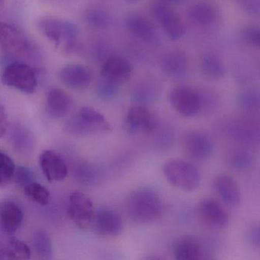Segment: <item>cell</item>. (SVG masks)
Returning <instances> with one entry per match:
<instances>
[{
  "mask_svg": "<svg viewBox=\"0 0 260 260\" xmlns=\"http://www.w3.org/2000/svg\"><path fill=\"white\" fill-rule=\"evenodd\" d=\"M125 208L127 215L134 222L147 224L161 217L164 212V202L154 190L139 188L127 197Z\"/></svg>",
  "mask_w": 260,
  "mask_h": 260,
  "instance_id": "cell-1",
  "label": "cell"
},
{
  "mask_svg": "<svg viewBox=\"0 0 260 260\" xmlns=\"http://www.w3.org/2000/svg\"><path fill=\"white\" fill-rule=\"evenodd\" d=\"M67 132L77 137L107 133L112 126L103 114L90 107H83L65 124Z\"/></svg>",
  "mask_w": 260,
  "mask_h": 260,
  "instance_id": "cell-2",
  "label": "cell"
},
{
  "mask_svg": "<svg viewBox=\"0 0 260 260\" xmlns=\"http://www.w3.org/2000/svg\"><path fill=\"white\" fill-rule=\"evenodd\" d=\"M164 176L173 186L193 191L200 186L201 176L193 164L181 159H169L162 167Z\"/></svg>",
  "mask_w": 260,
  "mask_h": 260,
  "instance_id": "cell-3",
  "label": "cell"
},
{
  "mask_svg": "<svg viewBox=\"0 0 260 260\" xmlns=\"http://www.w3.org/2000/svg\"><path fill=\"white\" fill-rule=\"evenodd\" d=\"M41 32L57 46L64 45L67 49L74 48L77 39V29L74 24L56 18H44L38 25Z\"/></svg>",
  "mask_w": 260,
  "mask_h": 260,
  "instance_id": "cell-4",
  "label": "cell"
},
{
  "mask_svg": "<svg viewBox=\"0 0 260 260\" xmlns=\"http://www.w3.org/2000/svg\"><path fill=\"white\" fill-rule=\"evenodd\" d=\"M1 80L6 86L25 93H33L38 87L37 73L23 63L16 62L8 65L3 71Z\"/></svg>",
  "mask_w": 260,
  "mask_h": 260,
  "instance_id": "cell-5",
  "label": "cell"
},
{
  "mask_svg": "<svg viewBox=\"0 0 260 260\" xmlns=\"http://www.w3.org/2000/svg\"><path fill=\"white\" fill-rule=\"evenodd\" d=\"M150 12L159 22L164 33L172 41L180 40L185 35V24L179 15L167 3L156 1L150 5Z\"/></svg>",
  "mask_w": 260,
  "mask_h": 260,
  "instance_id": "cell-6",
  "label": "cell"
},
{
  "mask_svg": "<svg viewBox=\"0 0 260 260\" xmlns=\"http://www.w3.org/2000/svg\"><path fill=\"white\" fill-rule=\"evenodd\" d=\"M68 214L80 229L87 230L93 224L95 211L89 196L80 191H75L70 196Z\"/></svg>",
  "mask_w": 260,
  "mask_h": 260,
  "instance_id": "cell-7",
  "label": "cell"
},
{
  "mask_svg": "<svg viewBox=\"0 0 260 260\" xmlns=\"http://www.w3.org/2000/svg\"><path fill=\"white\" fill-rule=\"evenodd\" d=\"M170 101L179 115L187 118L196 116L202 109L200 95L194 88L188 86L174 88L170 92Z\"/></svg>",
  "mask_w": 260,
  "mask_h": 260,
  "instance_id": "cell-8",
  "label": "cell"
},
{
  "mask_svg": "<svg viewBox=\"0 0 260 260\" xmlns=\"http://www.w3.org/2000/svg\"><path fill=\"white\" fill-rule=\"evenodd\" d=\"M199 223L211 231H222L229 224V216L224 208L214 199L202 201L196 208Z\"/></svg>",
  "mask_w": 260,
  "mask_h": 260,
  "instance_id": "cell-9",
  "label": "cell"
},
{
  "mask_svg": "<svg viewBox=\"0 0 260 260\" xmlns=\"http://www.w3.org/2000/svg\"><path fill=\"white\" fill-rule=\"evenodd\" d=\"M158 125L156 115L144 106H134L126 115L125 126L132 134L150 135L157 129Z\"/></svg>",
  "mask_w": 260,
  "mask_h": 260,
  "instance_id": "cell-10",
  "label": "cell"
},
{
  "mask_svg": "<svg viewBox=\"0 0 260 260\" xmlns=\"http://www.w3.org/2000/svg\"><path fill=\"white\" fill-rule=\"evenodd\" d=\"M173 256L177 260H202L206 258L205 245L194 235H182L172 244Z\"/></svg>",
  "mask_w": 260,
  "mask_h": 260,
  "instance_id": "cell-11",
  "label": "cell"
},
{
  "mask_svg": "<svg viewBox=\"0 0 260 260\" xmlns=\"http://www.w3.org/2000/svg\"><path fill=\"white\" fill-rule=\"evenodd\" d=\"M0 45L8 54L22 57L28 54L30 43L16 27L0 22Z\"/></svg>",
  "mask_w": 260,
  "mask_h": 260,
  "instance_id": "cell-12",
  "label": "cell"
},
{
  "mask_svg": "<svg viewBox=\"0 0 260 260\" xmlns=\"http://www.w3.org/2000/svg\"><path fill=\"white\" fill-rule=\"evenodd\" d=\"M59 80L68 87L83 90L92 83V74L89 68L78 63H71L60 69Z\"/></svg>",
  "mask_w": 260,
  "mask_h": 260,
  "instance_id": "cell-13",
  "label": "cell"
},
{
  "mask_svg": "<svg viewBox=\"0 0 260 260\" xmlns=\"http://www.w3.org/2000/svg\"><path fill=\"white\" fill-rule=\"evenodd\" d=\"M93 224L98 234L103 237H117L123 230L121 215L111 208H101L95 211Z\"/></svg>",
  "mask_w": 260,
  "mask_h": 260,
  "instance_id": "cell-14",
  "label": "cell"
},
{
  "mask_svg": "<svg viewBox=\"0 0 260 260\" xmlns=\"http://www.w3.org/2000/svg\"><path fill=\"white\" fill-rule=\"evenodd\" d=\"M133 68L128 60L121 57H110L102 66L101 77L121 86L130 80Z\"/></svg>",
  "mask_w": 260,
  "mask_h": 260,
  "instance_id": "cell-15",
  "label": "cell"
},
{
  "mask_svg": "<svg viewBox=\"0 0 260 260\" xmlns=\"http://www.w3.org/2000/svg\"><path fill=\"white\" fill-rule=\"evenodd\" d=\"M42 172L49 182H62L68 175V168L60 155L51 150L42 152L40 156Z\"/></svg>",
  "mask_w": 260,
  "mask_h": 260,
  "instance_id": "cell-16",
  "label": "cell"
},
{
  "mask_svg": "<svg viewBox=\"0 0 260 260\" xmlns=\"http://www.w3.org/2000/svg\"><path fill=\"white\" fill-rule=\"evenodd\" d=\"M184 145L188 154L196 160L204 161L212 154L213 144L209 137L200 132H190L185 135Z\"/></svg>",
  "mask_w": 260,
  "mask_h": 260,
  "instance_id": "cell-17",
  "label": "cell"
},
{
  "mask_svg": "<svg viewBox=\"0 0 260 260\" xmlns=\"http://www.w3.org/2000/svg\"><path fill=\"white\" fill-rule=\"evenodd\" d=\"M23 220L20 207L12 201L0 202V228L5 234H16Z\"/></svg>",
  "mask_w": 260,
  "mask_h": 260,
  "instance_id": "cell-18",
  "label": "cell"
},
{
  "mask_svg": "<svg viewBox=\"0 0 260 260\" xmlns=\"http://www.w3.org/2000/svg\"><path fill=\"white\" fill-rule=\"evenodd\" d=\"M126 26L137 38L151 45L159 43V37L154 26L144 16L131 14L126 18Z\"/></svg>",
  "mask_w": 260,
  "mask_h": 260,
  "instance_id": "cell-19",
  "label": "cell"
},
{
  "mask_svg": "<svg viewBox=\"0 0 260 260\" xmlns=\"http://www.w3.org/2000/svg\"><path fill=\"white\" fill-rule=\"evenodd\" d=\"M162 72L173 80H180L187 74L188 58L186 54L181 51H173L167 53L160 62Z\"/></svg>",
  "mask_w": 260,
  "mask_h": 260,
  "instance_id": "cell-20",
  "label": "cell"
},
{
  "mask_svg": "<svg viewBox=\"0 0 260 260\" xmlns=\"http://www.w3.org/2000/svg\"><path fill=\"white\" fill-rule=\"evenodd\" d=\"M72 107V100L63 89L52 88L47 93V109L55 119L67 116Z\"/></svg>",
  "mask_w": 260,
  "mask_h": 260,
  "instance_id": "cell-21",
  "label": "cell"
},
{
  "mask_svg": "<svg viewBox=\"0 0 260 260\" xmlns=\"http://www.w3.org/2000/svg\"><path fill=\"white\" fill-rule=\"evenodd\" d=\"M214 186L220 199L226 205L236 207L241 202V192L235 179L228 175L219 176Z\"/></svg>",
  "mask_w": 260,
  "mask_h": 260,
  "instance_id": "cell-22",
  "label": "cell"
},
{
  "mask_svg": "<svg viewBox=\"0 0 260 260\" xmlns=\"http://www.w3.org/2000/svg\"><path fill=\"white\" fill-rule=\"evenodd\" d=\"M188 17L192 23L199 26H209L217 20V10L208 4H196L188 10Z\"/></svg>",
  "mask_w": 260,
  "mask_h": 260,
  "instance_id": "cell-23",
  "label": "cell"
},
{
  "mask_svg": "<svg viewBox=\"0 0 260 260\" xmlns=\"http://www.w3.org/2000/svg\"><path fill=\"white\" fill-rule=\"evenodd\" d=\"M201 70L208 78L218 80L224 76L225 69L221 60L213 53L205 54L201 60Z\"/></svg>",
  "mask_w": 260,
  "mask_h": 260,
  "instance_id": "cell-24",
  "label": "cell"
},
{
  "mask_svg": "<svg viewBox=\"0 0 260 260\" xmlns=\"http://www.w3.org/2000/svg\"><path fill=\"white\" fill-rule=\"evenodd\" d=\"M4 258L10 259H28L31 257L29 246L22 240L12 238L2 249Z\"/></svg>",
  "mask_w": 260,
  "mask_h": 260,
  "instance_id": "cell-25",
  "label": "cell"
},
{
  "mask_svg": "<svg viewBox=\"0 0 260 260\" xmlns=\"http://www.w3.org/2000/svg\"><path fill=\"white\" fill-rule=\"evenodd\" d=\"M33 247L40 258L49 259L52 258L53 247L51 237L43 230H37L33 235Z\"/></svg>",
  "mask_w": 260,
  "mask_h": 260,
  "instance_id": "cell-26",
  "label": "cell"
},
{
  "mask_svg": "<svg viewBox=\"0 0 260 260\" xmlns=\"http://www.w3.org/2000/svg\"><path fill=\"white\" fill-rule=\"evenodd\" d=\"M16 165L9 155L0 151V188H5L14 179Z\"/></svg>",
  "mask_w": 260,
  "mask_h": 260,
  "instance_id": "cell-27",
  "label": "cell"
},
{
  "mask_svg": "<svg viewBox=\"0 0 260 260\" xmlns=\"http://www.w3.org/2000/svg\"><path fill=\"white\" fill-rule=\"evenodd\" d=\"M25 196L41 205H47L51 200V194L46 187L38 182H31L24 188Z\"/></svg>",
  "mask_w": 260,
  "mask_h": 260,
  "instance_id": "cell-28",
  "label": "cell"
},
{
  "mask_svg": "<svg viewBox=\"0 0 260 260\" xmlns=\"http://www.w3.org/2000/svg\"><path fill=\"white\" fill-rule=\"evenodd\" d=\"M85 20L92 28L103 29L110 25V17L104 10L89 9L85 13Z\"/></svg>",
  "mask_w": 260,
  "mask_h": 260,
  "instance_id": "cell-29",
  "label": "cell"
},
{
  "mask_svg": "<svg viewBox=\"0 0 260 260\" xmlns=\"http://www.w3.org/2000/svg\"><path fill=\"white\" fill-rule=\"evenodd\" d=\"M12 137L15 145L21 151L25 152L31 150L30 148L32 145V138L26 129L19 127V125L16 126L12 133Z\"/></svg>",
  "mask_w": 260,
  "mask_h": 260,
  "instance_id": "cell-30",
  "label": "cell"
},
{
  "mask_svg": "<svg viewBox=\"0 0 260 260\" xmlns=\"http://www.w3.org/2000/svg\"><path fill=\"white\" fill-rule=\"evenodd\" d=\"M239 103L242 109L246 112H253L258 109L259 98L258 94L254 91H247L240 95Z\"/></svg>",
  "mask_w": 260,
  "mask_h": 260,
  "instance_id": "cell-31",
  "label": "cell"
},
{
  "mask_svg": "<svg viewBox=\"0 0 260 260\" xmlns=\"http://www.w3.org/2000/svg\"><path fill=\"white\" fill-rule=\"evenodd\" d=\"M13 180L16 182L18 186L22 187L24 188L28 184L33 182L34 175L32 172L26 167H19L17 168L16 167Z\"/></svg>",
  "mask_w": 260,
  "mask_h": 260,
  "instance_id": "cell-32",
  "label": "cell"
},
{
  "mask_svg": "<svg viewBox=\"0 0 260 260\" xmlns=\"http://www.w3.org/2000/svg\"><path fill=\"white\" fill-rule=\"evenodd\" d=\"M133 96L140 103H148L154 98L155 90L149 85H139L134 90Z\"/></svg>",
  "mask_w": 260,
  "mask_h": 260,
  "instance_id": "cell-33",
  "label": "cell"
},
{
  "mask_svg": "<svg viewBox=\"0 0 260 260\" xmlns=\"http://www.w3.org/2000/svg\"><path fill=\"white\" fill-rule=\"evenodd\" d=\"M120 86L102 78L98 84V92L102 97L112 99L118 94Z\"/></svg>",
  "mask_w": 260,
  "mask_h": 260,
  "instance_id": "cell-34",
  "label": "cell"
},
{
  "mask_svg": "<svg viewBox=\"0 0 260 260\" xmlns=\"http://www.w3.org/2000/svg\"><path fill=\"white\" fill-rule=\"evenodd\" d=\"M242 38H243V41L249 46L259 47V28L257 26L246 27L242 32Z\"/></svg>",
  "mask_w": 260,
  "mask_h": 260,
  "instance_id": "cell-35",
  "label": "cell"
},
{
  "mask_svg": "<svg viewBox=\"0 0 260 260\" xmlns=\"http://www.w3.org/2000/svg\"><path fill=\"white\" fill-rule=\"evenodd\" d=\"M251 162H252V157L249 153L245 152H237L234 153L231 159L233 167L237 170L247 168Z\"/></svg>",
  "mask_w": 260,
  "mask_h": 260,
  "instance_id": "cell-36",
  "label": "cell"
},
{
  "mask_svg": "<svg viewBox=\"0 0 260 260\" xmlns=\"http://www.w3.org/2000/svg\"><path fill=\"white\" fill-rule=\"evenodd\" d=\"M239 7L246 13L258 14L259 13V0H235Z\"/></svg>",
  "mask_w": 260,
  "mask_h": 260,
  "instance_id": "cell-37",
  "label": "cell"
},
{
  "mask_svg": "<svg viewBox=\"0 0 260 260\" xmlns=\"http://www.w3.org/2000/svg\"><path fill=\"white\" fill-rule=\"evenodd\" d=\"M259 226L258 223L249 226L247 231L248 240L255 247H259Z\"/></svg>",
  "mask_w": 260,
  "mask_h": 260,
  "instance_id": "cell-38",
  "label": "cell"
},
{
  "mask_svg": "<svg viewBox=\"0 0 260 260\" xmlns=\"http://www.w3.org/2000/svg\"><path fill=\"white\" fill-rule=\"evenodd\" d=\"M8 115L5 108L0 105V138L7 133L8 129Z\"/></svg>",
  "mask_w": 260,
  "mask_h": 260,
  "instance_id": "cell-39",
  "label": "cell"
},
{
  "mask_svg": "<svg viewBox=\"0 0 260 260\" xmlns=\"http://www.w3.org/2000/svg\"><path fill=\"white\" fill-rule=\"evenodd\" d=\"M162 2L169 3V4H178L182 2V0H161Z\"/></svg>",
  "mask_w": 260,
  "mask_h": 260,
  "instance_id": "cell-40",
  "label": "cell"
},
{
  "mask_svg": "<svg viewBox=\"0 0 260 260\" xmlns=\"http://www.w3.org/2000/svg\"><path fill=\"white\" fill-rule=\"evenodd\" d=\"M5 2L6 0H0V8L4 7V4H5Z\"/></svg>",
  "mask_w": 260,
  "mask_h": 260,
  "instance_id": "cell-41",
  "label": "cell"
},
{
  "mask_svg": "<svg viewBox=\"0 0 260 260\" xmlns=\"http://www.w3.org/2000/svg\"><path fill=\"white\" fill-rule=\"evenodd\" d=\"M125 1H127V2H137V1H138V0H125Z\"/></svg>",
  "mask_w": 260,
  "mask_h": 260,
  "instance_id": "cell-42",
  "label": "cell"
}]
</instances>
